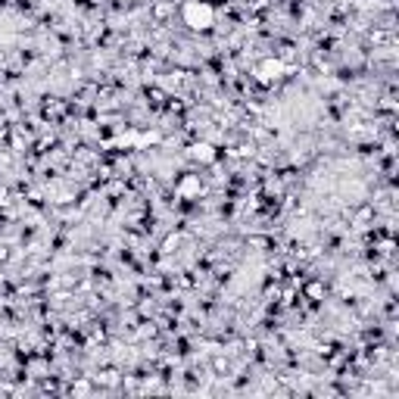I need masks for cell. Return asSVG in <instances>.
<instances>
[{"instance_id": "cell-1", "label": "cell", "mask_w": 399, "mask_h": 399, "mask_svg": "<svg viewBox=\"0 0 399 399\" xmlns=\"http://www.w3.org/2000/svg\"><path fill=\"white\" fill-rule=\"evenodd\" d=\"M184 19H187L190 28H206V25L212 22V10L206 4H196V0H193V4L184 7Z\"/></svg>"}]
</instances>
